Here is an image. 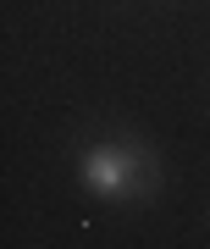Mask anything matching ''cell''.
I'll return each mask as SVG.
<instances>
[{"label":"cell","mask_w":210,"mask_h":249,"mask_svg":"<svg viewBox=\"0 0 210 249\" xmlns=\"http://www.w3.org/2000/svg\"><path fill=\"white\" fill-rule=\"evenodd\" d=\"M78 178L88 194L100 199H149L160 188V160L144 150L139 139H122V144H94L83 155Z\"/></svg>","instance_id":"6da1fadb"}]
</instances>
